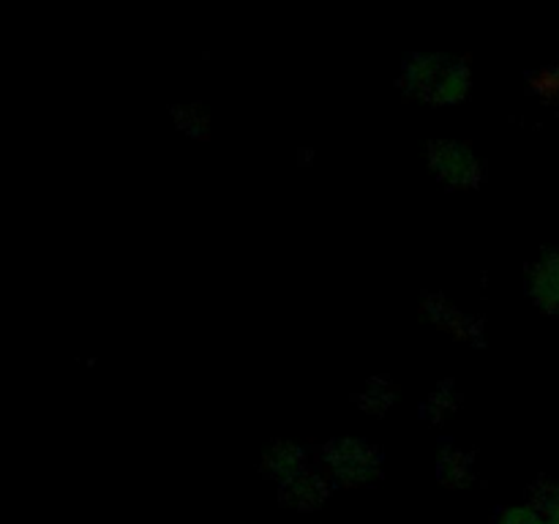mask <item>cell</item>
I'll return each mask as SVG.
<instances>
[{"label": "cell", "mask_w": 559, "mask_h": 524, "mask_svg": "<svg viewBox=\"0 0 559 524\" xmlns=\"http://www.w3.org/2000/svg\"><path fill=\"white\" fill-rule=\"evenodd\" d=\"M325 462L331 464V473L344 486H366L380 469V458L369 445L358 440H342L331 445L325 453Z\"/></svg>", "instance_id": "obj_3"}, {"label": "cell", "mask_w": 559, "mask_h": 524, "mask_svg": "<svg viewBox=\"0 0 559 524\" xmlns=\"http://www.w3.org/2000/svg\"><path fill=\"white\" fill-rule=\"evenodd\" d=\"M328 495L325 478L311 473L295 475L293 480L282 484V497L287 505L298 508V511H311V508H320L322 500Z\"/></svg>", "instance_id": "obj_5"}, {"label": "cell", "mask_w": 559, "mask_h": 524, "mask_svg": "<svg viewBox=\"0 0 559 524\" xmlns=\"http://www.w3.org/2000/svg\"><path fill=\"white\" fill-rule=\"evenodd\" d=\"M538 508L544 511L546 524H559V497H557V500L546 502V505H538Z\"/></svg>", "instance_id": "obj_9"}, {"label": "cell", "mask_w": 559, "mask_h": 524, "mask_svg": "<svg viewBox=\"0 0 559 524\" xmlns=\"http://www.w3.org/2000/svg\"><path fill=\"white\" fill-rule=\"evenodd\" d=\"M429 164L437 178L456 189H467L480 180V162L464 142L437 140L429 145Z\"/></svg>", "instance_id": "obj_2"}, {"label": "cell", "mask_w": 559, "mask_h": 524, "mask_svg": "<svg viewBox=\"0 0 559 524\" xmlns=\"http://www.w3.org/2000/svg\"><path fill=\"white\" fill-rule=\"evenodd\" d=\"M495 524H546L544 511L538 505H511L497 513Z\"/></svg>", "instance_id": "obj_7"}, {"label": "cell", "mask_w": 559, "mask_h": 524, "mask_svg": "<svg viewBox=\"0 0 559 524\" xmlns=\"http://www.w3.org/2000/svg\"><path fill=\"white\" fill-rule=\"evenodd\" d=\"M402 85L420 98L437 104H459L467 98L469 69L448 55H413L404 63Z\"/></svg>", "instance_id": "obj_1"}, {"label": "cell", "mask_w": 559, "mask_h": 524, "mask_svg": "<svg viewBox=\"0 0 559 524\" xmlns=\"http://www.w3.org/2000/svg\"><path fill=\"white\" fill-rule=\"evenodd\" d=\"M530 293L546 311L559 314V251L540 257L530 273Z\"/></svg>", "instance_id": "obj_4"}, {"label": "cell", "mask_w": 559, "mask_h": 524, "mask_svg": "<svg viewBox=\"0 0 559 524\" xmlns=\"http://www.w3.org/2000/svg\"><path fill=\"white\" fill-rule=\"evenodd\" d=\"M262 467H265L273 478L287 484V480H293L295 475L306 473L304 451H300L298 445H293V442H276V445L265 453V458H262Z\"/></svg>", "instance_id": "obj_6"}, {"label": "cell", "mask_w": 559, "mask_h": 524, "mask_svg": "<svg viewBox=\"0 0 559 524\" xmlns=\"http://www.w3.org/2000/svg\"><path fill=\"white\" fill-rule=\"evenodd\" d=\"M530 87H533L540 98H549V102L551 98H559V63L535 71V74L530 76Z\"/></svg>", "instance_id": "obj_8"}]
</instances>
